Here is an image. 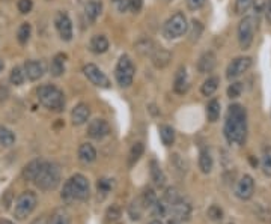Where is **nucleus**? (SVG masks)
<instances>
[{"label": "nucleus", "instance_id": "1a4fd4ad", "mask_svg": "<svg viewBox=\"0 0 271 224\" xmlns=\"http://www.w3.org/2000/svg\"><path fill=\"white\" fill-rule=\"evenodd\" d=\"M83 74L86 75V78L90 83L96 88H104L109 89L110 88V80L107 78V75L93 64H88L83 67Z\"/></svg>", "mask_w": 271, "mask_h": 224}, {"label": "nucleus", "instance_id": "49530a36", "mask_svg": "<svg viewBox=\"0 0 271 224\" xmlns=\"http://www.w3.org/2000/svg\"><path fill=\"white\" fill-rule=\"evenodd\" d=\"M121 208L118 206V205H112L109 209H107V218L110 220V221H116V220H119V217H121Z\"/></svg>", "mask_w": 271, "mask_h": 224}, {"label": "nucleus", "instance_id": "473e14b6", "mask_svg": "<svg viewBox=\"0 0 271 224\" xmlns=\"http://www.w3.org/2000/svg\"><path fill=\"white\" fill-rule=\"evenodd\" d=\"M143 205H142V200H140V197H137L134 199L131 205L128 206V215H130V218L133 220V221H137V220H140L142 218V214H143Z\"/></svg>", "mask_w": 271, "mask_h": 224}, {"label": "nucleus", "instance_id": "9b49d317", "mask_svg": "<svg viewBox=\"0 0 271 224\" xmlns=\"http://www.w3.org/2000/svg\"><path fill=\"white\" fill-rule=\"evenodd\" d=\"M255 193V180L250 175H244L235 185V196L240 200H248L251 199Z\"/></svg>", "mask_w": 271, "mask_h": 224}, {"label": "nucleus", "instance_id": "680f3d73", "mask_svg": "<svg viewBox=\"0 0 271 224\" xmlns=\"http://www.w3.org/2000/svg\"><path fill=\"white\" fill-rule=\"evenodd\" d=\"M230 224H232V223H230Z\"/></svg>", "mask_w": 271, "mask_h": 224}, {"label": "nucleus", "instance_id": "bb28decb", "mask_svg": "<svg viewBox=\"0 0 271 224\" xmlns=\"http://www.w3.org/2000/svg\"><path fill=\"white\" fill-rule=\"evenodd\" d=\"M47 224H71V217L64 208H59L50 215Z\"/></svg>", "mask_w": 271, "mask_h": 224}, {"label": "nucleus", "instance_id": "20e7f679", "mask_svg": "<svg viewBox=\"0 0 271 224\" xmlns=\"http://www.w3.org/2000/svg\"><path fill=\"white\" fill-rule=\"evenodd\" d=\"M40 103L44 106L45 109L51 112H62L65 109V96L64 92L53 86V85H44L36 90Z\"/></svg>", "mask_w": 271, "mask_h": 224}, {"label": "nucleus", "instance_id": "72a5a7b5", "mask_svg": "<svg viewBox=\"0 0 271 224\" xmlns=\"http://www.w3.org/2000/svg\"><path fill=\"white\" fill-rule=\"evenodd\" d=\"M14 143H15V135H14V133L9 128L0 125V146L9 148Z\"/></svg>", "mask_w": 271, "mask_h": 224}, {"label": "nucleus", "instance_id": "052dcab7", "mask_svg": "<svg viewBox=\"0 0 271 224\" xmlns=\"http://www.w3.org/2000/svg\"><path fill=\"white\" fill-rule=\"evenodd\" d=\"M2 69H3V62L0 60V71H2Z\"/></svg>", "mask_w": 271, "mask_h": 224}, {"label": "nucleus", "instance_id": "6ab92c4d", "mask_svg": "<svg viewBox=\"0 0 271 224\" xmlns=\"http://www.w3.org/2000/svg\"><path fill=\"white\" fill-rule=\"evenodd\" d=\"M173 90L178 95H184L188 90V77H187V71L185 68L181 67L177 74H175V82H173Z\"/></svg>", "mask_w": 271, "mask_h": 224}, {"label": "nucleus", "instance_id": "a211bd4d", "mask_svg": "<svg viewBox=\"0 0 271 224\" xmlns=\"http://www.w3.org/2000/svg\"><path fill=\"white\" fill-rule=\"evenodd\" d=\"M149 173H151V179L154 182V185L157 188H164L167 179H166V175H164L163 169L160 167V164H158L156 159H152L149 162Z\"/></svg>", "mask_w": 271, "mask_h": 224}, {"label": "nucleus", "instance_id": "c9c22d12", "mask_svg": "<svg viewBox=\"0 0 271 224\" xmlns=\"http://www.w3.org/2000/svg\"><path fill=\"white\" fill-rule=\"evenodd\" d=\"M180 199H181V194L178 193V190H177L175 187H169V188L166 190V193H164V196H163L161 200L169 206V211H170V206L175 205Z\"/></svg>", "mask_w": 271, "mask_h": 224}, {"label": "nucleus", "instance_id": "2eb2a0df", "mask_svg": "<svg viewBox=\"0 0 271 224\" xmlns=\"http://www.w3.org/2000/svg\"><path fill=\"white\" fill-rule=\"evenodd\" d=\"M89 116H90V109L88 104H85V103L77 104V106L72 109V112H71V120H72V125L80 127V125L86 124V122L89 120Z\"/></svg>", "mask_w": 271, "mask_h": 224}, {"label": "nucleus", "instance_id": "4d7b16f0", "mask_svg": "<svg viewBox=\"0 0 271 224\" xmlns=\"http://www.w3.org/2000/svg\"><path fill=\"white\" fill-rule=\"evenodd\" d=\"M0 224H14V223H12V221H9V220H2Z\"/></svg>", "mask_w": 271, "mask_h": 224}, {"label": "nucleus", "instance_id": "7ed1b4c3", "mask_svg": "<svg viewBox=\"0 0 271 224\" xmlns=\"http://www.w3.org/2000/svg\"><path fill=\"white\" fill-rule=\"evenodd\" d=\"M35 185L41 191H53L61 184V167L56 162L44 161L40 173L35 178Z\"/></svg>", "mask_w": 271, "mask_h": 224}, {"label": "nucleus", "instance_id": "7c9ffc66", "mask_svg": "<svg viewBox=\"0 0 271 224\" xmlns=\"http://www.w3.org/2000/svg\"><path fill=\"white\" fill-rule=\"evenodd\" d=\"M143 151H145V146H143V143H140V141H137V143H134V145L131 146V149H130V152H128V167L136 166V162L143 155Z\"/></svg>", "mask_w": 271, "mask_h": 224}, {"label": "nucleus", "instance_id": "5701e85b", "mask_svg": "<svg viewBox=\"0 0 271 224\" xmlns=\"http://www.w3.org/2000/svg\"><path fill=\"white\" fill-rule=\"evenodd\" d=\"M109 50V41L104 35H95L90 39V51L95 54H103Z\"/></svg>", "mask_w": 271, "mask_h": 224}, {"label": "nucleus", "instance_id": "ddd939ff", "mask_svg": "<svg viewBox=\"0 0 271 224\" xmlns=\"http://www.w3.org/2000/svg\"><path fill=\"white\" fill-rule=\"evenodd\" d=\"M54 24H56V29H57V32H59V35H61V38L64 41H71L72 39V23L69 20L68 14L59 12L56 15Z\"/></svg>", "mask_w": 271, "mask_h": 224}, {"label": "nucleus", "instance_id": "9d476101", "mask_svg": "<svg viewBox=\"0 0 271 224\" xmlns=\"http://www.w3.org/2000/svg\"><path fill=\"white\" fill-rule=\"evenodd\" d=\"M251 57L248 56H240V57H235L226 69V77L227 80H235L238 78L240 75H243L244 72H247L250 67H251Z\"/></svg>", "mask_w": 271, "mask_h": 224}, {"label": "nucleus", "instance_id": "f257e3e1", "mask_svg": "<svg viewBox=\"0 0 271 224\" xmlns=\"http://www.w3.org/2000/svg\"><path fill=\"white\" fill-rule=\"evenodd\" d=\"M225 137L229 145L241 146L247 138V112L241 104H230L225 120Z\"/></svg>", "mask_w": 271, "mask_h": 224}, {"label": "nucleus", "instance_id": "c03bdc74", "mask_svg": "<svg viewBox=\"0 0 271 224\" xmlns=\"http://www.w3.org/2000/svg\"><path fill=\"white\" fill-rule=\"evenodd\" d=\"M251 5H253V0H235V14L244 15L251 8Z\"/></svg>", "mask_w": 271, "mask_h": 224}, {"label": "nucleus", "instance_id": "13d9d810", "mask_svg": "<svg viewBox=\"0 0 271 224\" xmlns=\"http://www.w3.org/2000/svg\"><path fill=\"white\" fill-rule=\"evenodd\" d=\"M149 224H163V223H161V220H152Z\"/></svg>", "mask_w": 271, "mask_h": 224}, {"label": "nucleus", "instance_id": "f8f14e48", "mask_svg": "<svg viewBox=\"0 0 271 224\" xmlns=\"http://www.w3.org/2000/svg\"><path fill=\"white\" fill-rule=\"evenodd\" d=\"M110 134V127L104 119H93L88 125V135L93 140H103Z\"/></svg>", "mask_w": 271, "mask_h": 224}, {"label": "nucleus", "instance_id": "3c124183", "mask_svg": "<svg viewBox=\"0 0 271 224\" xmlns=\"http://www.w3.org/2000/svg\"><path fill=\"white\" fill-rule=\"evenodd\" d=\"M253 8H255L256 15H259L265 9V2L264 0H253Z\"/></svg>", "mask_w": 271, "mask_h": 224}, {"label": "nucleus", "instance_id": "a878e982", "mask_svg": "<svg viewBox=\"0 0 271 224\" xmlns=\"http://www.w3.org/2000/svg\"><path fill=\"white\" fill-rule=\"evenodd\" d=\"M219 85H220L219 77H216V75L208 77V78L203 82L202 88H201V92H202L203 96H211L216 90L219 89Z\"/></svg>", "mask_w": 271, "mask_h": 224}, {"label": "nucleus", "instance_id": "6e6552de", "mask_svg": "<svg viewBox=\"0 0 271 224\" xmlns=\"http://www.w3.org/2000/svg\"><path fill=\"white\" fill-rule=\"evenodd\" d=\"M256 18L251 15H246L240 24H238V43L241 50H248L255 38V30H256Z\"/></svg>", "mask_w": 271, "mask_h": 224}, {"label": "nucleus", "instance_id": "39448f33", "mask_svg": "<svg viewBox=\"0 0 271 224\" xmlns=\"http://www.w3.org/2000/svg\"><path fill=\"white\" fill-rule=\"evenodd\" d=\"M38 205V196L33 193V191H23L22 194L17 197L15 200V205H14V217L17 220H26L27 217H30V214L35 211Z\"/></svg>", "mask_w": 271, "mask_h": 224}, {"label": "nucleus", "instance_id": "f3484780", "mask_svg": "<svg viewBox=\"0 0 271 224\" xmlns=\"http://www.w3.org/2000/svg\"><path fill=\"white\" fill-rule=\"evenodd\" d=\"M216 64H217V59H216V54L212 51H206L203 53L198 62V71L201 74H208L211 72L214 68H216Z\"/></svg>", "mask_w": 271, "mask_h": 224}, {"label": "nucleus", "instance_id": "f704fd0d", "mask_svg": "<svg viewBox=\"0 0 271 224\" xmlns=\"http://www.w3.org/2000/svg\"><path fill=\"white\" fill-rule=\"evenodd\" d=\"M140 200H142V205H143L145 209H149V208L154 206V203L157 202V194H156V191H154L152 188H146V190L142 193Z\"/></svg>", "mask_w": 271, "mask_h": 224}, {"label": "nucleus", "instance_id": "e433bc0d", "mask_svg": "<svg viewBox=\"0 0 271 224\" xmlns=\"http://www.w3.org/2000/svg\"><path fill=\"white\" fill-rule=\"evenodd\" d=\"M261 167H262L264 175L271 176V146L264 148L262 158H261Z\"/></svg>", "mask_w": 271, "mask_h": 224}, {"label": "nucleus", "instance_id": "dca6fc26", "mask_svg": "<svg viewBox=\"0 0 271 224\" xmlns=\"http://www.w3.org/2000/svg\"><path fill=\"white\" fill-rule=\"evenodd\" d=\"M24 74L29 80L36 82L44 75V65L36 60H27L24 64Z\"/></svg>", "mask_w": 271, "mask_h": 224}, {"label": "nucleus", "instance_id": "412c9836", "mask_svg": "<svg viewBox=\"0 0 271 224\" xmlns=\"http://www.w3.org/2000/svg\"><path fill=\"white\" fill-rule=\"evenodd\" d=\"M151 57H152V64H154V67L156 68H166L169 65V62H170V53L167 51V50H164V48H156V51L151 54Z\"/></svg>", "mask_w": 271, "mask_h": 224}, {"label": "nucleus", "instance_id": "58836bf2", "mask_svg": "<svg viewBox=\"0 0 271 224\" xmlns=\"http://www.w3.org/2000/svg\"><path fill=\"white\" fill-rule=\"evenodd\" d=\"M30 33H32V27L29 23H23L22 26L18 27V32H17V39L22 45L27 44V41L30 39Z\"/></svg>", "mask_w": 271, "mask_h": 224}, {"label": "nucleus", "instance_id": "aec40b11", "mask_svg": "<svg viewBox=\"0 0 271 224\" xmlns=\"http://www.w3.org/2000/svg\"><path fill=\"white\" fill-rule=\"evenodd\" d=\"M43 164H44L43 159H33V161H30L29 164H26V167L23 169V179L29 180V182H33L35 178H36V175L40 173Z\"/></svg>", "mask_w": 271, "mask_h": 224}, {"label": "nucleus", "instance_id": "b1692460", "mask_svg": "<svg viewBox=\"0 0 271 224\" xmlns=\"http://www.w3.org/2000/svg\"><path fill=\"white\" fill-rule=\"evenodd\" d=\"M212 166H214V159H212V155L209 152V149H202L201 154H199V169L201 172L208 175L211 170H212Z\"/></svg>", "mask_w": 271, "mask_h": 224}, {"label": "nucleus", "instance_id": "37998d69", "mask_svg": "<svg viewBox=\"0 0 271 224\" xmlns=\"http://www.w3.org/2000/svg\"><path fill=\"white\" fill-rule=\"evenodd\" d=\"M151 209H152V214H154L156 217H160V218L169 214V206L163 202V200H158V199L157 202L154 203V206H152Z\"/></svg>", "mask_w": 271, "mask_h": 224}, {"label": "nucleus", "instance_id": "a19ab883", "mask_svg": "<svg viewBox=\"0 0 271 224\" xmlns=\"http://www.w3.org/2000/svg\"><path fill=\"white\" fill-rule=\"evenodd\" d=\"M24 77H26V74L23 72L22 68L15 67V68H12V71H11L9 80H11V83H12V85L20 86V85H23V82H24Z\"/></svg>", "mask_w": 271, "mask_h": 224}, {"label": "nucleus", "instance_id": "2f4dec72", "mask_svg": "<svg viewBox=\"0 0 271 224\" xmlns=\"http://www.w3.org/2000/svg\"><path fill=\"white\" fill-rule=\"evenodd\" d=\"M220 103L217 99H211L206 106V117L209 122H217L220 117Z\"/></svg>", "mask_w": 271, "mask_h": 224}, {"label": "nucleus", "instance_id": "603ef678", "mask_svg": "<svg viewBox=\"0 0 271 224\" xmlns=\"http://www.w3.org/2000/svg\"><path fill=\"white\" fill-rule=\"evenodd\" d=\"M143 8V0H130V9L133 12H140Z\"/></svg>", "mask_w": 271, "mask_h": 224}, {"label": "nucleus", "instance_id": "f03ea898", "mask_svg": "<svg viewBox=\"0 0 271 224\" xmlns=\"http://www.w3.org/2000/svg\"><path fill=\"white\" fill-rule=\"evenodd\" d=\"M90 196V187L89 180L86 176L75 173L72 175L69 179L64 184L61 197L65 203H72V202H86Z\"/></svg>", "mask_w": 271, "mask_h": 224}, {"label": "nucleus", "instance_id": "393cba45", "mask_svg": "<svg viewBox=\"0 0 271 224\" xmlns=\"http://www.w3.org/2000/svg\"><path fill=\"white\" fill-rule=\"evenodd\" d=\"M114 187V180L110 179V178H101L96 182V191H98V197L103 200L107 197V194L110 193Z\"/></svg>", "mask_w": 271, "mask_h": 224}, {"label": "nucleus", "instance_id": "4468645a", "mask_svg": "<svg viewBox=\"0 0 271 224\" xmlns=\"http://www.w3.org/2000/svg\"><path fill=\"white\" fill-rule=\"evenodd\" d=\"M173 217V220H178V221H188L190 217H191V205L188 202H185L182 197H181L178 202L175 205L170 206V211H169Z\"/></svg>", "mask_w": 271, "mask_h": 224}, {"label": "nucleus", "instance_id": "09e8293b", "mask_svg": "<svg viewBox=\"0 0 271 224\" xmlns=\"http://www.w3.org/2000/svg\"><path fill=\"white\" fill-rule=\"evenodd\" d=\"M17 6H18V11L22 14H29L33 8V2L32 0H18Z\"/></svg>", "mask_w": 271, "mask_h": 224}, {"label": "nucleus", "instance_id": "de8ad7c7", "mask_svg": "<svg viewBox=\"0 0 271 224\" xmlns=\"http://www.w3.org/2000/svg\"><path fill=\"white\" fill-rule=\"evenodd\" d=\"M118 12L124 14L130 9V0H112Z\"/></svg>", "mask_w": 271, "mask_h": 224}, {"label": "nucleus", "instance_id": "0eeeda50", "mask_svg": "<svg viewBox=\"0 0 271 224\" xmlns=\"http://www.w3.org/2000/svg\"><path fill=\"white\" fill-rule=\"evenodd\" d=\"M188 29V24H187V18L182 12H177L173 14L167 22L164 23L163 26V33L166 38L169 39H177L182 36Z\"/></svg>", "mask_w": 271, "mask_h": 224}, {"label": "nucleus", "instance_id": "864d4df0", "mask_svg": "<svg viewBox=\"0 0 271 224\" xmlns=\"http://www.w3.org/2000/svg\"><path fill=\"white\" fill-rule=\"evenodd\" d=\"M264 12H265V20H267V23L271 26V0H267V2H265V9H264Z\"/></svg>", "mask_w": 271, "mask_h": 224}, {"label": "nucleus", "instance_id": "ea45409f", "mask_svg": "<svg viewBox=\"0 0 271 224\" xmlns=\"http://www.w3.org/2000/svg\"><path fill=\"white\" fill-rule=\"evenodd\" d=\"M202 32H203L202 23L198 22V20H193L191 24H190V32H188V35H190V41H191V43L198 41V39L201 38Z\"/></svg>", "mask_w": 271, "mask_h": 224}, {"label": "nucleus", "instance_id": "bf43d9fd", "mask_svg": "<svg viewBox=\"0 0 271 224\" xmlns=\"http://www.w3.org/2000/svg\"><path fill=\"white\" fill-rule=\"evenodd\" d=\"M167 224H180V221L178 220H170Z\"/></svg>", "mask_w": 271, "mask_h": 224}, {"label": "nucleus", "instance_id": "8fccbe9b", "mask_svg": "<svg viewBox=\"0 0 271 224\" xmlns=\"http://www.w3.org/2000/svg\"><path fill=\"white\" fill-rule=\"evenodd\" d=\"M206 0H187V6L190 11H198L205 5Z\"/></svg>", "mask_w": 271, "mask_h": 224}, {"label": "nucleus", "instance_id": "4c0bfd02", "mask_svg": "<svg viewBox=\"0 0 271 224\" xmlns=\"http://www.w3.org/2000/svg\"><path fill=\"white\" fill-rule=\"evenodd\" d=\"M136 48L140 54L143 56H151L154 51H156V47H154V43L149 41V39H142L136 44Z\"/></svg>", "mask_w": 271, "mask_h": 224}, {"label": "nucleus", "instance_id": "a18cd8bd", "mask_svg": "<svg viewBox=\"0 0 271 224\" xmlns=\"http://www.w3.org/2000/svg\"><path fill=\"white\" fill-rule=\"evenodd\" d=\"M243 92V86L241 83H232L229 88H227V96L229 98H238Z\"/></svg>", "mask_w": 271, "mask_h": 224}, {"label": "nucleus", "instance_id": "4be33fe9", "mask_svg": "<svg viewBox=\"0 0 271 224\" xmlns=\"http://www.w3.org/2000/svg\"><path fill=\"white\" fill-rule=\"evenodd\" d=\"M79 159L85 164H90L96 159V151L90 143H83L79 148Z\"/></svg>", "mask_w": 271, "mask_h": 224}, {"label": "nucleus", "instance_id": "5fc2aeb1", "mask_svg": "<svg viewBox=\"0 0 271 224\" xmlns=\"http://www.w3.org/2000/svg\"><path fill=\"white\" fill-rule=\"evenodd\" d=\"M8 95H9V90H8V88H5V86L0 83V101H5V99L8 98Z\"/></svg>", "mask_w": 271, "mask_h": 224}, {"label": "nucleus", "instance_id": "c85d7f7f", "mask_svg": "<svg viewBox=\"0 0 271 224\" xmlns=\"http://www.w3.org/2000/svg\"><path fill=\"white\" fill-rule=\"evenodd\" d=\"M85 11H86V17L89 18V22H95L103 11V3L98 2V0H90L89 3L86 5Z\"/></svg>", "mask_w": 271, "mask_h": 224}, {"label": "nucleus", "instance_id": "423d86ee", "mask_svg": "<svg viewBox=\"0 0 271 224\" xmlns=\"http://www.w3.org/2000/svg\"><path fill=\"white\" fill-rule=\"evenodd\" d=\"M136 68L133 60L125 54L121 56V59L118 60V65L114 69V77L116 82L121 88H130L133 85V78H134Z\"/></svg>", "mask_w": 271, "mask_h": 224}, {"label": "nucleus", "instance_id": "6e6d98bb", "mask_svg": "<svg viewBox=\"0 0 271 224\" xmlns=\"http://www.w3.org/2000/svg\"><path fill=\"white\" fill-rule=\"evenodd\" d=\"M48 223V220L45 218V217H40V218H36V220H33L32 224H47Z\"/></svg>", "mask_w": 271, "mask_h": 224}, {"label": "nucleus", "instance_id": "cd10ccee", "mask_svg": "<svg viewBox=\"0 0 271 224\" xmlns=\"http://www.w3.org/2000/svg\"><path fill=\"white\" fill-rule=\"evenodd\" d=\"M51 75L53 77H61L65 72V56L64 54H56L54 59L51 60Z\"/></svg>", "mask_w": 271, "mask_h": 224}, {"label": "nucleus", "instance_id": "c756f323", "mask_svg": "<svg viewBox=\"0 0 271 224\" xmlns=\"http://www.w3.org/2000/svg\"><path fill=\"white\" fill-rule=\"evenodd\" d=\"M160 138L164 146H172L175 143V130L170 125L160 127Z\"/></svg>", "mask_w": 271, "mask_h": 224}, {"label": "nucleus", "instance_id": "79ce46f5", "mask_svg": "<svg viewBox=\"0 0 271 224\" xmlns=\"http://www.w3.org/2000/svg\"><path fill=\"white\" fill-rule=\"evenodd\" d=\"M206 215L209 217V220L212 221H220L223 218V209L217 205H211L206 211Z\"/></svg>", "mask_w": 271, "mask_h": 224}]
</instances>
